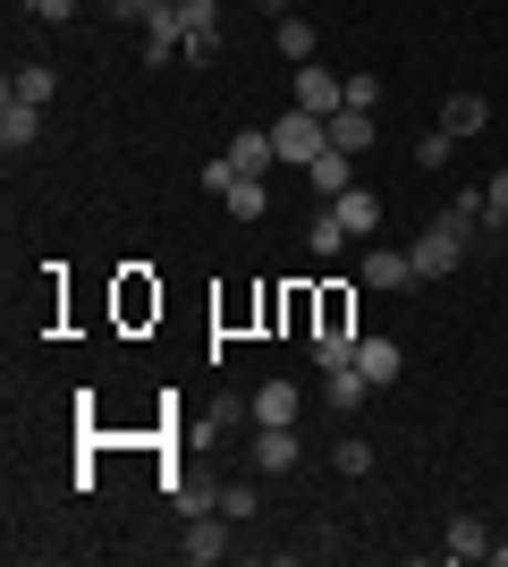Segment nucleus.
<instances>
[{"label": "nucleus", "instance_id": "11", "mask_svg": "<svg viewBox=\"0 0 508 567\" xmlns=\"http://www.w3.org/2000/svg\"><path fill=\"white\" fill-rule=\"evenodd\" d=\"M356 373L373 381V390H390V381L407 373V355H398V339H356Z\"/></svg>", "mask_w": 508, "mask_h": 567}, {"label": "nucleus", "instance_id": "7", "mask_svg": "<svg viewBox=\"0 0 508 567\" xmlns=\"http://www.w3.org/2000/svg\"><path fill=\"white\" fill-rule=\"evenodd\" d=\"M34 136H43V111H34V102H18V94H0V153L18 162Z\"/></svg>", "mask_w": 508, "mask_h": 567}, {"label": "nucleus", "instance_id": "4", "mask_svg": "<svg viewBox=\"0 0 508 567\" xmlns=\"http://www.w3.org/2000/svg\"><path fill=\"white\" fill-rule=\"evenodd\" d=\"M305 187H314L322 204H331V195H348V187H356V153H339V144H322L314 162H305Z\"/></svg>", "mask_w": 508, "mask_h": 567}, {"label": "nucleus", "instance_id": "1", "mask_svg": "<svg viewBox=\"0 0 508 567\" xmlns=\"http://www.w3.org/2000/svg\"><path fill=\"white\" fill-rule=\"evenodd\" d=\"M466 246H475V237H458V229H449V220H424V229H415L407 237V262H415V280H449V271H458V262H466Z\"/></svg>", "mask_w": 508, "mask_h": 567}, {"label": "nucleus", "instance_id": "23", "mask_svg": "<svg viewBox=\"0 0 508 567\" xmlns=\"http://www.w3.org/2000/svg\"><path fill=\"white\" fill-rule=\"evenodd\" d=\"M356 339H364V331H322V339H314L322 373H339V364H356Z\"/></svg>", "mask_w": 508, "mask_h": 567}, {"label": "nucleus", "instance_id": "9", "mask_svg": "<svg viewBox=\"0 0 508 567\" xmlns=\"http://www.w3.org/2000/svg\"><path fill=\"white\" fill-rule=\"evenodd\" d=\"M169 51H187V25H178V0H162L145 18V69H162Z\"/></svg>", "mask_w": 508, "mask_h": 567}, {"label": "nucleus", "instance_id": "26", "mask_svg": "<svg viewBox=\"0 0 508 567\" xmlns=\"http://www.w3.org/2000/svg\"><path fill=\"white\" fill-rule=\"evenodd\" d=\"M331 466H339V474H373V450H364V432H348V441H339Z\"/></svg>", "mask_w": 508, "mask_h": 567}, {"label": "nucleus", "instance_id": "33", "mask_svg": "<svg viewBox=\"0 0 508 567\" xmlns=\"http://www.w3.org/2000/svg\"><path fill=\"white\" fill-rule=\"evenodd\" d=\"M25 9H34V0H25Z\"/></svg>", "mask_w": 508, "mask_h": 567}, {"label": "nucleus", "instance_id": "24", "mask_svg": "<svg viewBox=\"0 0 508 567\" xmlns=\"http://www.w3.org/2000/svg\"><path fill=\"white\" fill-rule=\"evenodd\" d=\"M255 508H263V492H255V483H220V517H229V525L255 517Z\"/></svg>", "mask_w": 508, "mask_h": 567}, {"label": "nucleus", "instance_id": "8", "mask_svg": "<svg viewBox=\"0 0 508 567\" xmlns=\"http://www.w3.org/2000/svg\"><path fill=\"white\" fill-rule=\"evenodd\" d=\"M178 25H187V60H212L220 51V9L212 0H178Z\"/></svg>", "mask_w": 508, "mask_h": 567}, {"label": "nucleus", "instance_id": "19", "mask_svg": "<svg viewBox=\"0 0 508 567\" xmlns=\"http://www.w3.org/2000/svg\"><path fill=\"white\" fill-rule=\"evenodd\" d=\"M220 204H229L238 220H263V213H271V187H263V178H229V187H220Z\"/></svg>", "mask_w": 508, "mask_h": 567}, {"label": "nucleus", "instance_id": "30", "mask_svg": "<svg viewBox=\"0 0 508 567\" xmlns=\"http://www.w3.org/2000/svg\"><path fill=\"white\" fill-rule=\"evenodd\" d=\"M102 9H111V18H127V25H145L153 9H162V0H102Z\"/></svg>", "mask_w": 508, "mask_h": 567}, {"label": "nucleus", "instance_id": "17", "mask_svg": "<svg viewBox=\"0 0 508 567\" xmlns=\"http://www.w3.org/2000/svg\"><path fill=\"white\" fill-rule=\"evenodd\" d=\"M364 390H373V381H364L356 364H339V373H322V399H331L339 415H356V406H364Z\"/></svg>", "mask_w": 508, "mask_h": 567}, {"label": "nucleus", "instance_id": "16", "mask_svg": "<svg viewBox=\"0 0 508 567\" xmlns=\"http://www.w3.org/2000/svg\"><path fill=\"white\" fill-rule=\"evenodd\" d=\"M9 94H18V102H34V111H43V102L60 94V76H51L43 60H18V69H9Z\"/></svg>", "mask_w": 508, "mask_h": 567}, {"label": "nucleus", "instance_id": "14", "mask_svg": "<svg viewBox=\"0 0 508 567\" xmlns=\"http://www.w3.org/2000/svg\"><path fill=\"white\" fill-rule=\"evenodd\" d=\"M220 550H229V534H220V508H212V517H187V543H178V559H195V567H212Z\"/></svg>", "mask_w": 508, "mask_h": 567}, {"label": "nucleus", "instance_id": "27", "mask_svg": "<svg viewBox=\"0 0 508 567\" xmlns=\"http://www.w3.org/2000/svg\"><path fill=\"white\" fill-rule=\"evenodd\" d=\"M449 144H458L449 127H433V136H415V169H440V162H449Z\"/></svg>", "mask_w": 508, "mask_h": 567}, {"label": "nucleus", "instance_id": "20", "mask_svg": "<svg viewBox=\"0 0 508 567\" xmlns=\"http://www.w3.org/2000/svg\"><path fill=\"white\" fill-rule=\"evenodd\" d=\"M271 43H280V60L305 69V60H314V25H305V18H271Z\"/></svg>", "mask_w": 508, "mask_h": 567}, {"label": "nucleus", "instance_id": "5", "mask_svg": "<svg viewBox=\"0 0 508 567\" xmlns=\"http://www.w3.org/2000/svg\"><path fill=\"white\" fill-rule=\"evenodd\" d=\"M356 280H364V288H415V262H407V246H364Z\"/></svg>", "mask_w": 508, "mask_h": 567}, {"label": "nucleus", "instance_id": "2", "mask_svg": "<svg viewBox=\"0 0 508 567\" xmlns=\"http://www.w3.org/2000/svg\"><path fill=\"white\" fill-rule=\"evenodd\" d=\"M271 144H280V162H289V169H305V162L322 153V144H331V127H322L314 111H289L280 127H271Z\"/></svg>", "mask_w": 508, "mask_h": 567}, {"label": "nucleus", "instance_id": "10", "mask_svg": "<svg viewBox=\"0 0 508 567\" xmlns=\"http://www.w3.org/2000/svg\"><path fill=\"white\" fill-rule=\"evenodd\" d=\"M297 466V424H255V474H289Z\"/></svg>", "mask_w": 508, "mask_h": 567}, {"label": "nucleus", "instance_id": "13", "mask_svg": "<svg viewBox=\"0 0 508 567\" xmlns=\"http://www.w3.org/2000/svg\"><path fill=\"white\" fill-rule=\"evenodd\" d=\"M331 213L348 220V237H373V229H382V195H373V187H348V195H331Z\"/></svg>", "mask_w": 508, "mask_h": 567}, {"label": "nucleus", "instance_id": "21", "mask_svg": "<svg viewBox=\"0 0 508 567\" xmlns=\"http://www.w3.org/2000/svg\"><path fill=\"white\" fill-rule=\"evenodd\" d=\"M255 424H297V390L289 381H263V390H255Z\"/></svg>", "mask_w": 508, "mask_h": 567}, {"label": "nucleus", "instance_id": "15", "mask_svg": "<svg viewBox=\"0 0 508 567\" xmlns=\"http://www.w3.org/2000/svg\"><path fill=\"white\" fill-rule=\"evenodd\" d=\"M440 550H449V559H458V567L491 559V534H484V517H449V543H440Z\"/></svg>", "mask_w": 508, "mask_h": 567}, {"label": "nucleus", "instance_id": "32", "mask_svg": "<svg viewBox=\"0 0 508 567\" xmlns=\"http://www.w3.org/2000/svg\"><path fill=\"white\" fill-rule=\"evenodd\" d=\"M491 559H500V567H508V543H491Z\"/></svg>", "mask_w": 508, "mask_h": 567}, {"label": "nucleus", "instance_id": "22", "mask_svg": "<svg viewBox=\"0 0 508 567\" xmlns=\"http://www.w3.org/2000/svg\"><path fill=\"white\" fill-rule=\"evenodd\" d=\"M305 246H314V255H339V246H348V220H339L331 204H322V213H314V229H305Z\"/></svg>", "mask_w": 508, "mask_h": 567}, {"label": "nucleus", "instance_id": "25", "mask_svg": "<svg viewBox=\"0 0 508 567\" xmlns=\"http://www.w3.org/2000/svg\"><path fill=\"white\" fill-rule=\"evenodd\" d=\"M220 508V483H178V517H212Z\"/></svg>", "mask_w": 508, "mask_h": 567}, {"label": "nucleus", "instance_id": "6", "mask_svg": "<svg viewBox=\"0 0 508 567\" xmlns=\"http://www.w3.org/2000/svg\"><path fill=\"white\" fill-rule=\"evenodd\" d=\"M339 102H348V76H331V69H314V60H305V69H297V111L331 118Z\"/></svg>", "mask_w": 508, "mask_h": 567}, {"label": "nucleus", "instance_id": "28", "mask_svg": "<svg viewBox=\"0 0 508 567\" xmlns=\"http://www.w3.org/2000/svg\"><path fill=\"white\" fill-rule=\"evenodd\" d=\"M348 102H356V111H382V76L356 69V76H348Z\"/></svg>", "mask_w": 508, "mask_h": 567}, {"label": "nucleus", "instance_id": "18", "mask_svg": "<svg viewBox=\"0 0 508 567\" xmlns=\"http://www.w3.org/2000/svg\"><path fill=\"white\" fill-rule=\"evenodd\" d=\"M484 118H491V102H484V94H449V102H440V127H449V136H475Z\"/></svg>", "mask_w": 508, "mask_h": 567}, {"label": "nucleus", "instance_id": "31", "mask_svg": "<svg viewBox=\"0 0 508 567\" xmlns=\"http://www.w3.org/2000/svg\"><path fill=\"white\" fill-rule=\"evenodd\" d=\"M34 18H43V25H69V18H76V0H34Z\"/></svg>", "mask_w": 508, "mask_h": 567}, {"label": "nucleus", "instance_id": "3", "mask_svg": "<svg viewBox=\"0 0 508 567\" xmlns=\"http://www.w3.org/2000/svg\"><path fill=\"white\" fill-rule=\"evenodd\" d=\"M220 162L238 169V178H263V169L280 162V144H271V127H246V136H229V144H220Z\"/></svg>", "mask_w": 508, "mask_h": 567}, {"label": "nucleus", "instance_id": "29", "mask_svg": "<svg viewBox=\"0 0 508 567\" xmlns=\"http://www.w3.org/2000/svg\"><path fill=\"white\" fill-rule=\"evenodd\" d=\"M484 220H508V169H491V187H484Z\"/></svg>", "mask_w": 508, "mask_h": 567}, {"label": "nucleus", "instance_id": "12", "mask_svg": "<svg viewBox=\"0 0 508 567\" xmlns=\"http://www.w3.org/2000/svg\"><path fill=\"white\" fill-rule=\"evenodd\" d=\"M322 127H331V144H339V153H373V111H356V102H339V111L322 118Z\"/></svg>", "mask_w": 508, "mask_h": 567}]
</instances>
